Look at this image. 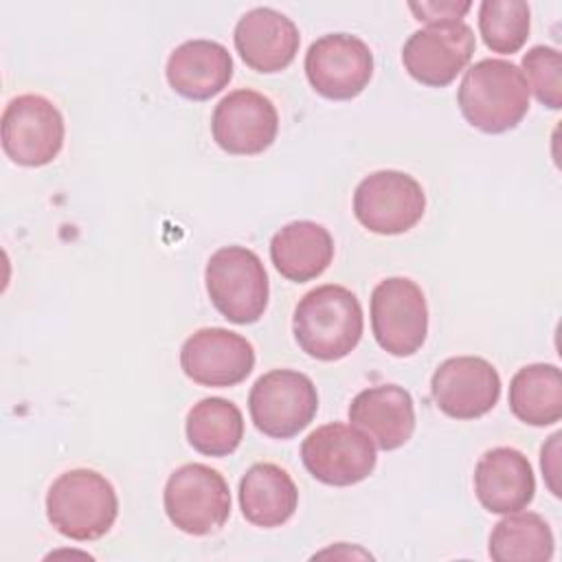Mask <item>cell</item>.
<instances>
[{"label":"cell","mask_w":562,"mask_h":562,"mask_svg":"<svg viewBox=\"0 0 562 562\" xmlns=\"http://www.w3.org/2000/svg\"><path fill=\"white\" fill-rule=\"evenodd\" d=\"M233 40L244 64L266 75L288 68L301 44L296 24L270 7L246 11L235 24Z\"/></svg>","instance_id":"2e32d148"},{"label":"cell","mask_w":562,"mask_h":562,"mask_svg":"<svg viewBox=\"0 0 562 562\" xmlns=\"http://www.w3.org/2000/svg\"><path fill=\"white\" fill-rule=\"evenodd\" d=\"M426 211L422 184L395 169L369 173L353 193L356 220L375 235H402L411 231Z\"/></svg>","instance_id":"ba28073f"},{"label":"cell","mask_w":562,"mask_h":562,"mask_svg":"<svg viewBox=\"0 0 562 562\" xmlns=\"http://www.w3.org/2000/svg\"><path fill=\"white\" fill-rule=\"evenodd\" d=\"M522 77L536 99L549 110L562 105V57L553 46H533L522 55Z\"/></svg>","instance_id":"484cf974"},{"label":"cell","mask_w":562,"mask_h":562,"mask_svg":"<svg viewBox=\"0 0 562 562\" xmlns=\"http://www.w3.org/2000/svg\"><path fill=\"white\" fill-rule=\"evenodd\" d=\"M305 470L321 483L347 487L364 481L375 468V443L360 428L331 422L312 430L301 443Z\"/></svg>","instance_id":"9c48e42d"},{"label":"cell","mask_w":562,"mask_h":562,"mask_svg":"<svg viewBox=\"0 0 562 562\" xmlns=\"http://www.w3.org/2000/svg\"><path fill=\"white\" fill-rule=\"evenodd\" d=\"M187 439L206 457H226L244 439V417L237 404L224 397H204L187 413Z\"/></svg>","instance_id":"603a6c76"},{"label":"cell","mask_w":562,"mask_h":562,"mask_svg":"<svg viewBox=\"0 0 562 562\" xmlns=\"http://www.w3.org/2000/svg\"><path fill=\"white\" fill-rule=\"evenodd\" d=\"M305 75L321 97L349 101L369 86L373 77V53L358 35L329 33L307 48Z\"/></svg>","instance_id":"8fae6325"},{"label":"cell","mask_w":562,"mask_h":562,"mask_svg":"<svg viewBox=\"0 0 562 562\" xmlns=\"http://www.w3.org/2000/svg\"><path fill=\"white\" fill-rule=\"evenodd\" d=\"M509 408L529 426H551L562 417V375L555 364H527L509 382Z\"/></svg>","instance_id":"7402d4cb"},{"label":"cell","mask_w":562,"mask_h":562,"mask_svg":"<svg viewBox=\"0 0 562 562\" xmlns=\"http://www.w3.org/2000/svg\"><path fill=\"white\" fill-rule=\"evenodd\" d=\"M457 99L463 119L485 134L509 132L529 112V86L522 70L507 59H481L470 66Z\"/></svg>","instance_id":"7a4b0ae2"},{"label":"cell","mask_w":562,"mask_h":562,"mask_svg":"<svg viewBox=\"0 0 562 562\" xmlns=\"http://www.w3.org/2000/svg\"><path fill=\"white\" fill-rule=\"evenodd\" d=\"M165 75L180 97L206 101L233 79V57L220 42L189 40L171 50Z\"/></svg>","instance_id":"d6986e66"},{"label":"cell","mask_w":562,"mask_h":562,"mask_svg":"<svg viewBox=\"0 0 562 562\" xmlns=\"http://www.w3.org/2000/svg\"><path fill=\"white\" fill-rule=\"evenodd\" d=\"M299 505L292 476L277 463H255L239 481V507L248 522L270 529L288 522Z\"/></svg>","instance_id":"44dd1931"},{"label":"cell","mask_w":562,"mask_h":562,"mask_svg":"<svg viewBox=\"0 0 562 562\" xmlns=\"http://www.w3.org/2000/svg\"><path fill=\"white\" fill-rule=\"evenodd\" d=\"M119 516V496L97 470L59 474L46 494V518L61 536L79 542L105 536Z\"/></svg>","instance_id":"3957f363"},{"label":"cell","mask_w":562,"mask_h":562,"mask_svg":"<svg viewBox=\"0 0 562 562\" xmlns=\"http://www.w3.org/2000/svg\"><path fill=\"white\" fill-rule=\"evenodd\" d=\"M270 259L281 277L305 283L321 277L334 259V237L323 224L299 220L279 228L270 241Z\"/></svg>","instance_id":"ffe728a7"},{"label":"cell","mask_w":562,"mask_h":562,"mask_svg":"<svg viewBox=\"0 0 562 562\" xmlns=\"http://www.w3.org/2000/svg\"><path fill=\"white\" fill-rule=\"evenodd\" d=\"M553 531L533 512H514L490 533V558L496 562H547L553 558Z\"/></svg>","instance_id":"cb8c5ba5"},{"label":"cell","mask_w":562,"mask_h":562,"mask_svg":"<svg viewBox=\"0 0 562 562\" xmlns=\"http://www.w3.org/2000/svg\"><path fill=\"white\" fill-rule=\"evenodd\" d=\"M64 116L42 94H20L2 112V149L22 167H44L64 147Z\"/></svg>","instance_id":"30bf717a"},{"label":"cell","mask_w":562,"mask_h":562,"mask_svg":"<svg viewBox=\"0 0 562 562\" xmlns=\"http://www.w3.org/2000/svg\"><path fill=\"white\" fill-rule=\"evenodd\" d=\"M437 408L452 419H476L490 413L501 397V375L479 356L443 360L430 380Z\"/></svg>","instance_id":"5bb4252c"},{"label":"cell","mask_w":562,"mask_h":562,"mask_svg":"<svg viewBox=\"0 0 562 562\" xmlns=\"http://www.w3.org/2000/svg\"><path fill=\"white\" fill-rule=\"evenodd\" d=\"M474 494L492 514L525 509L536 494V479L529 459L507 446L487 450L474 468Z\"/></svg>","instance_id":"e0dca14e"},{"label":"cell","mask_w":562,"mask_h":562,"mask_svg":"<svg viewBox=\"0 0 562 562\" xmlns=\"http://www.w3.org/2000/svg\"><path fill=\"white\" fill-rule=\"evenodd\" d=\"M349 422L369 435L380 450H395L413 437V397L397 384L364 389L349 404Z\"/></svg>","instance_id":"ac0fdd59"},{"label":"cell","mask_w":562,"mask_h":562,"mask_svg":"<svg viewBox=\"0 0 562 562\" xmlns=\"http://www.w3.org/2000/svg\"><path fill=\"white\" fill-rule=\"evenodd\" d=\"M162 503L173 527L189 536H209L231 516L226 479L204 463H184L167 479Z\"/></svg>","instance_id":"5b68a950"},{"label":"cell","mask_w":562,"mask_h":562,"mask_svg":"<svg viewBox=\"0 0 562 562\" xmlns=\"http://www.w3.org/2000/svg\"><path fill=\"white\" fill-rule=\"evenodd\" d=\"M474 46V31L463 20L428 24L404 42L402 64L415 81L443 88L470 64Z\"/></svg>","instance_id":"7c38bea8"},{"label":"cell","mask_w":562,"mask_h":562,"mask_svg":"<svg viewBox=\"0 0 562 562\" xmlns=\"http://www.w3.org/2000/svg\"><path fill=\"white\" fill-rule=\"evenodd\" d=\"M470 2H408V9L415 13V20L426 24H441V22H459L468 9Z\"/></svg>","instance_id":"4316f807"},{"label":"cell","mask_w":562,"mask_h":562,"mask_svg":"<svg viewBox=\"0 0 562 562\" xmlns=\"http://www.w3.org/2000/svg\"><path fill=\"white\" fill-rule=\"evenodd\" d=\"M180 367L189 380L202 386H235L255 367L252 345L237 331L202 327L180 349Z\"/></svg>","instance_id":"9a60e30c"},{"label":"cell","mask_w":562,"mask_h":562,"mask_svg":"<svg viewBox=\"0 0 562 562\" xmlns=\"http://www.w3.org/2000/svg\"><path fill=\"white\" fill-rule=\"evenodd\" d=\"M531 29V11L522 0H485L479 7V31L492 53H518Z\"/></svg>","instance_id":"d4e9b609"},{"label":"cell","mask_w":562,"mask_h":562,"mask_svg":"<svg viewBox=\"0 0 562 562\" xmlns=\"http://www.w3.org/2000/svg\"><path fill=\"white\" fill-rule=\"evenodd\" d=\"M364 329V316L358 296L334 283L310 290L294 307L292 331L310 358L334 362L349 356Z\"/></svg>","instance_id":"6da1fadb"},{"label":"cell","mask_w":562,"mask_h":562,"mask_svg":"<svg viewBox=\"0 0 562 562\" xmlns=\"http://www.w3.org/2000/svg\"><path fill=\"white\" fill-rule=\"evenodd\" d=\"M371 329L378 345L397 358L413 356L428 334V305L408 277H389L371 292Z\"/></svg>","instance_id":"52a82bcc"},{"label":"cell","mask_w":562,"mask_h":562,"mask_svg":"<svg viewBox=\"0 0 562 562\" xmlns=\"http://www.w3.org/2000/svg\"><path fill=\"white\" fill-rule=\"evenodd\" d=\"M248 411L255 428L266 437L292 439L316 417L318 393L305 373L272 369L252 384Z\"/></svg>","instance_id":"8992f818"},{"label":"cell","mask_w":562,"mask_h":562,"mask_svg":"<svg viewBox=\"0 0 562 562\" xmlns=\"http://www.w3.org/2000/svg\"><path fill=\"white\" fill-rule=\"evenodd\" d=\"M558 443H560V432L551 435L549 437V443L542 446V472L547 476V483H549V490L560 496V487L555 483V476H558Z\"/></svg>","instance_id":"83f0119b"},{"label":"cell","mask_w":562,"mask_h":562,"mask_svg":"<svg viewBox=\"0 0 562 562\" xmlns=\"http://www.w3.org/2000/svg\"><path fill=\"white\" fill-rule=\"evenodd\" d=\"M213 140L233 156H255L266 151L279 132L274 103L250 88L228 92L213 110Z\"/></svg>","instance_id":"4fadbf2b"},{"label":"cell","mask_w":562,"mask_h":562,"mask_svg":"<svg viewBox=\"0 0 562 562\" xmlns=\"http://www.w3.org/2000/svg\"><path fill=\"white\" fill-rule=\"evenodd\" d=\"M206 292L215 310L235 325L257 323L268 307V274L246 246H222L204 270Z\"/></svg>","instance_id":"277c9868"}]
</instances>
